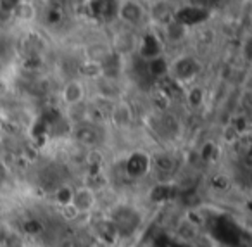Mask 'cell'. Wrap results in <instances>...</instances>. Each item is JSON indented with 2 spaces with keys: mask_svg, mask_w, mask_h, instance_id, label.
Instances as JSON below:
<instances>
[{
  "mask_svg": "<svg viewBox=\"0 0 252 247\" xmlns=\"http://www.w3.org/2000/svg\"><path fill=\"white\" fill-rule=\"evenodd\" d=\"M223 137L228 140V142H235V140H238V137H240V135H238V133L235 132L231 126H226V128H224V132H223Z\"/></svg>",
  "mask_w": 252,
  "mask_h": 247,
  "instance_id": "obj_25",
  "label": "cell"
},
{
  "mask_svg": "<svg viewBox=\"0 0 252 247\" xmlns=\"http://www.w3.org/2000/svg\"><path fill=\"white\" fill-rule=\"evenodd\" d=\"M197 71H199V64L192 57H182L175 63V73L180 80H190L195 76Z\"/></svg>",
  "mask_w": 252,
  "mask_h": 247,
  "instance_id": "obj_8",
  "label": "cell"
},
{
  "mask_svg": "<svg viewBox=\"0 0 252 247\" xmlns=\"http://www.w3.org/2000/svg\"><path fill=\"white\" fill-rule=\"evenodd\" d=\"M73 194H74V190L69 185H61L56 190V194H54V199H56V202L61 208H64V206H69L71 202H73Z\"/></svg>",
  "mask_w": 252,
  "mask_h": 247,
  "instance_id": "obj_16",
  "label": "cell"
},
{
  "mask_svg": "<svg viewBox=\"0 0 252 247\" xmlns=\"http://www.w3.org/2000/svg\"><path fill=\"white\" fill-rule=\"evenodd\" d=\"M85 99V87L81 81L78 80H71L66 83V87L63 88V101L66 102L67 106H78L81 104Z\"/></svg>",
  "mask_w": 252,
  "mask_h": 247,
  "instance_id": "obj_6",
  "label": "cell"
},
{
  "mask_svg": "<svg viewBox=\"0 0 252 247\" xmlns=\"http://www.w3.org/2000/svg\"><path fill=\"white\" fill-rule=\"evenodd\" d=\"M102 159H104V157H102V152H98V150H95V149H92L90 154L87 156V161L90 166H100Z\"/></svg>",
  "mask_w": 252,
  "mask_h": 247,
  "instance_id": "obj_22",
  "label": "cell"
},
{
  "mask_svg": "<svg viewBox=\"0 0 252 247\" xmlns=\"http://www.w3.org/2000/svg\"><path fill=\"white\" fill-rule=\"evenodd\" d=\"M74 139H76V142L81 143L83 147H95L100 143L102 135H100V130H98L95 125L83 121L76 126V130H74Z\"/></svg>",
  "mask_w": 252,
  "mask_h": 247,
  "instance_id": "obj_3",
  "label": "cell"
},
{
  "mask_svg": "<svg viewBox=\"0 0 252 247\" xmlns=\"http://www.w3.org/2000/svg\"><path fill=\"white\" fill-rule=\"evenodd\" d=\"M88 61H94V63H98L100 64L105 57L111 54V50L107 49L105 45H100V43H95V45L88 47Z\"/></svg>",
  "mask_w": 252,
  "mask_h": 247,
  "instance_id": "obj_17",
  "label": "cell"
},
{
  "mask_svg": "<svg viewBox=\"0 0 252 247\" xmlns=\"http://www.w3.org/2000/svg\"><path fill=\"white\" fill-rule=\"evenodd\" d=\"M125 170H126V173L133 178L144 176V175L151 170V157L145 152H133L126 159Z\"/></svg>",
  "mask_w": 252,
  "mask_h": 247,
  "instance_id": "obj_4",
  "label": "cell"
},
{
  "mask_svg": "<svg viewBox=\"0 0 252 247\" xmlns=\"http://www.w3.org/2000/svg\"><path fill=\"white\" fill-rule=\"evenodd\" d=\"M230 126L235 130V132L238 133V135H240V133L244 132V130L249 126V121H247V118H245V116H237V118L233 119V123H231Z\"/></svg>",
  "mask_w": 252,
  "mask_h": 247,
  "instance_id": "obj_21",
  "label": "cell"
},
{
  "mask_svg": "<svg viewBox=\"0 0 252 247\" xmlns=\"http://www.w3.org/2000/svg\"><path fill=\"white\" fill-rule=\"evenodd\" d=\"M151 166H154L161 173H171L175 168V161L169 154H158V156L151 157Z\"/></svg>",
  "mask_w": 252,
  "mask_h": 247,
  "instance_id": "obj_14",
  "label": "cell"
},
{
  "mask_svg": "<svg viewBox=\"0 0 252 247\" xmlns=\"http://www.w3.org/2000/svg\"><path fill=\"white\" fill-rule=\"evenodd\" d=\"M21 0H0V11L4 12H14V9L18 7V4Z\"/></svg>",
  "mask_w": 252,
  "mask_h": 247,
  "instance_id": "obj_23",
  "label": "cell"
},
{
  "mask_svg": "<svg viewBox=\"0 0 252 247\" xmlns=\"http://www.w3.org/2000/svg\"><path fill=\"white\" fill-rule=\"evenodd\" d=\"M112 121L118 126H128L131 123V109L128 104H116L112 107Z\"/></svg>",
  "mask_w": 252,
  "mask_h": 247,
  "instance_id": "obj_11",
  "label": "cell"
},
{
  "mask_svg": "<svg viewBox=\"0 0 252 247\" xmlns=\"http://www.w3.org/2000/svg\"><path fill=\"white\" fill-rule=\"evenodd\" d=\"M209 18V11L202 7H195V5H187V7H182L180 11L173 12V19L180 25L187 26H193L199 25V23H204Z\"/></svg>",
  "mask_w": 252,
  "mask_h": 247,
  "instance_id": "obj_1",
  "label": "cell"
},
{
  "mask_svg": "<svg viewBox=\"0 0 252 247\" xmlns=\"http://www.w3.org/2000/svg\"><path fill=\"white\" fill-rule=\"evenodd\" d=\"M63 216L66 219H74V218L80 216V212L76 211V208H74L73 204H69V206H64L63 208Z\"/></svg>",
  "mask_w": 252,
  "mask_h": 247,
  "instance_id": "obj_24",
  "label": "cell"
},
{
  "mask_svg": "<svg viewBox=\"0 0 252 247\" xmlns=\"http://www.w3.org/2000/svg\"><path fill=\"white\" fill-rule=\"evenodd\" d=\"M81 73L88 78H98L102 76V66L98 63H94V61H88L81 66Z\"/></svg>",
  "mask_w": 252,
  "mask_h": 247,
  "instance_id": "obj_19",
  "label": "cell"
},
{
  "mask_svg": "<svg viewBox=\"0 0 252 247\" xmlns=\"http://www.w3.org/2000/svg\"><path fill=\"white\" fill-rule=\"evenodd\" d=\"M74 247H88V246H74Z\"/></svg>",
  "mask_w": 252,
  "mask_h": 247,
  "instance_id": "obj_27",
  "label": "cell"
},
{
  "mask_svg": "<svg viewBox=\"0 0 252 247\" xmlns=\"http://www.w3.org/2000/svg\"><path fill=\"white\" fill-rule=\"evenodd\" d=\"M119 2H123V0H119Z\"/></svg>",
  "mask_w": 252,
  "mask_h": 247,
  "instance_id": "obj_28",
  "label": "cell"
},
{
  "mask_svg": "<svg viewBox=\"0 0 252 247\" xmlns=\"http://www.w3.org/2000/svg\"><path fill=\"white\" fill-rule=\"evenodd\" d=\"M147 70H149V73H151V76L162 78V76H166V74L169 73V64H168V61H166L164 57L159 56V57H156V59L149 61Z\"/></svg>",
  "mask_w": 252,
  "mask_h": 247,
  "instance_id": "obj_13",
  "label": "cell"
},
{
  "mask_svg": "<svg viewBox=\"0 0 252 247\" xmlns=\"http://www.w3.org/2000/svg\"><path fill=\"white\" fill-rule=\"evenodd\" d=\"M140 56L144 59L151 61V59H156V57L161 56V43L158 42L154 35H145L140 42Z\"/></svg>",
  "mask_w": 252,
  "mask_h": 247,
  "instance_id": "obj_7",
  "label": "cell"
},
{
  "mask_svg": "<svg viewBox=\"0 0 252 247\" xmlns=\"http://www.w3.org/2000/svg\"><path fill=\"white\" fill-rule=\"evenodd\" d=\"M116 14L126 25H138L144 19L145 12L142 4H138L137 0H123V2H119Z\"/></svg>",
  "mask_w": 252,
  "mask_h": 247,
  "instance_id": "obj_2",
  "label": "cell"
},
{
  "mask_svg": "<svg viewBox=\"0 0 252 247\" xmlns=\"http://www.w3.org/2000/svg\"><path fill=\"white\" fill-rule=\"evenodd\" d=\"M200 157H202L204 161H211V159H214L216 157V154H218V147H216V143H213V142H206L202 145V149H200Z\"/></svg>",
  "mask_w": 252,
  "mask_h": 247,
  "instance_id": "obj_20",
  "label": "cell"
},
{
  "mask_svg": "<svg viewBox=\"0 0 252 247\" xmlns=\"http://www.w3.org/2000/svg\"><path fill=\"white\" fill-rule=\"evenodd\" d=\"M152 16H154L158 21L164 23V25L173 19L171 7H169V4L164 2V0H159V2H156V4L152 5Z\"/></svg>",
  "mask_w": 252,
  "mask_h": 247,
  "instance_id": "obj_15",
  "label": "cell"
},
{
  "mask_svg": "<svg viewBox=\"0 0 252 247\" xmlns=\"http://www.w3.org/2000/svg\"><path fill=\"white\" fill-rule=\"evenodd\" d=\"M164 35H166V40H168V42L178 43L185 38L187 28L183 25H180V23H176L175 19H171V21H168L164 25Z\"/></svg>",
  "mask_w": 252,
  "mask_h": 247,
  "instance_id": "obj_10",
  "label": "cell"
},
{
  "mask_svg": "<svg viewBox=\"0 0 252 247\" xmlns=\"http://www.w3.org/2000/svg\"><path fill=\"white\" fill-rule=\"evenodd\" d=\"M12 18H16L18 21L23 23L33 21L36 18V7L32 2H28V0H21L18 4V7L14 9V12H12Z\"/></svg>",
  "mask_w": 252,
  "mask_h": 247,
  "instance_id": "obj_9",
  "label": "cell"
},
{
  "mask_svg": "<svg viewBox=\"0 0 252 247\" xmlns=\"http://www.w3.org/2000/svg\"><path fill=\"white\" fill-rule=\"evenodd\" d=\"M118 228L114 226L112 221H102L97 225V237L105 244H112L116 242V237H118Z\"/></svg>",
  "mask_w": 252,
  "mask_h": 247,
  "instance_id": "obj_12",
  "label": "cell"
},
{
  "mask_svg": "<svg viewBox=\"0 0 252 247\" xmlns=\"http://www.w3.org/2000/svg\"><path fill=\"white\" fill-rule=\"evenodd\" d=\"M7 178V166L4 163H0V183Z\"/></svg>",
  "mask_w": 252,
  "mask_h": 247,
  "instance_id": "obj_26",
  "label": "cell"
},
{
  "mask_svg": "<svg viewBox=\"0 0 252 247\" xmlns=\"http://www.w3.org/2000/svg\"><path fill=\"white\" fill-rule=\"evenodd\" d=\"M71 204L76 208V211L80 212H88L92 211V208L95 206V194L92 188L88 187H81V188H76L73 194V202Z\"/></svg>",
  "mask_w": 252,
  "mask_h": 247,
  "instance_id": "obj_5",
  "label": "cell"
},
{
  "mask_svg": "<svg viewBox=\"0 0 252 247\" xmlns=\"http://www.w3.org/2000/svg\"><path fill=\"white\" fill-rule=\"evenodd\" d=\"M204 88L202 87H192L187 94V101L192 107H199L200 104L204 102Z\"/></svg>",
  "mask_w": 252,
  "mask_h": 247,
  "instance_id": "obj_18",
  "label": "cell"
}]
</instances>
